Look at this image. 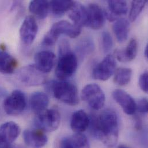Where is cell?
Instances as JSON below:
<instances>
[{
  "mask_svg": "<svg viewBox=\"0 0 148 148\" xmlns=\"http://www.w3.org/2000/svg\"><path fill=\"white\" fill-rule=\"evenodd\" d=\"M50 9L52 13L58 16L63 15L66 12L69 11L74 4L73 1L54 0L49 2Z\"/></svg>",
  "mask_w": 148,
  "mask_h": 148,
  "instance_id": "cell-24",
  "label": "cell"
},
{
  "mask_svg": "<svg viewBox=\"0 0 148 148\" xmlns=\"http://www.w3.org/2000/svg\"><path fill=\"white\" fill-rule=\"evenodd\" d=\"M138 84L141 89L145 93L148 91V73L147 71L144 72L141 74L139 78Z\"/></svg>",
  "mask_w": 148,
  "mask_h": 148,
  "instance_id": "cell-30",
  "label": "cell"
},
{
  "mask_svg": "<svg viewBox=\"0 0 148 148\" xmlns=\"http://www.w3.org/2000/svg\"><path fill=\"white\" fill-rule=\"evenodd\" d=\"M77 66V57L71 50L69 42L62 40L60 43L59 60L55 71L56 77L61 81H66L75 73Z\"/></svg>",
  "mask_w": 148,
  "mask_h": 148,
  "instance_id": "cell-2",
  "label": "cell"
},
{
  "mask_svg": "<svg viewBox=\"0 0 148 148\" xmlns=\"http://www.w3.org/2000/svg\"><path fill=\"white\" fill-rule=\"evenodd\" d=\"M47 89L57 100L69 106H75L79 103L76 86L66 81H51L46 83Z\"/></svg>",
  "mask_w": 148,
  "mask_h": 148,
  "instance_id": "cell-3",
  "label": "cell"
},
{
  "mask_svg": "<svg viewBox=\"0 0 148 148\" xmlns=\"http://www.w3.org/2000/svg\"><path fill=\"white\" fill-rule=\"evenodd\" d=\"M38 31V25L34 16H28L24 20L20 29V37L25 46L31 45Z\"/></svg>",
  "mask_w": 148,
  "mask_h": 148,
  "instance_id": "cell-10",
  "label": "cell"
},
{
  "mask_svg": "<svg viewBox=\"0 0 148 148\" xmlns=\"http://www.w3.org/2000/svg\"><path fill=\"white\" fill-rule=\"evenodd\" d=\"M13 148H25L22 146H20V145H18V146H15V147H13Z\"/></svg>",
  "mask_w": 148,
  "mask_h": 148,
  "instance_id": "cell-37",
  "label": "cell"
},
{
  "mask_svg": "<svg viewBox=\"0 0 148 148\" xmlns=\"http://www.w3.org/2000/svg\"><path fill=\"white\" fill-rule=\"evenodd\" d=\"M89 118V127L92 135L107 147H115L119 137V121L116 112L107 109L98 116L93 115Z\"/></svg>",
  "mask_w": 148,
  "mask_h": 148,
  "instance_id": "cell-1",
  "label": "cell"
},
{
  "mask_svg": "<svg viewBox=\"0 0 148 148\" xmlns=\"http://www.w3.org/2000/svg\"><path fill=\"white\" fill-rule=\"evenodd\" d=\"M138 51V43L136 39H132L125 49H117L115 51L116 59L122 62H130L135 59Z\"/></svg>",
  "mask_w": 148,
  "mask_h": 148,
  "instance_id": "cell-19",
  "label": "cell"
},
{
  "mask_svg": "<svg viewBox=\"0 0 148 148\" xmlns=\"http://www.w3.org/2000/svg\"><path fill=\"white\" fill-rule=\"evenodd\" d=\"M135 121H136L135 128L137 130H141L142 129V127H143V122H142L141 119L138 116H136L135 117Z\"/></svg>",
  "mask_w": 148,
  "mask_h": 148,
  "instance_id": "cell-33",
  "label": "cell"
},
{
  "mask_svg": "<svg viewBox=\"0 0 148 148\" xmlns=\"http://www.w3.org/2000/svg\"><path fill=\"white\" fill-rule=\"evenodd\" d=\"M21 132L20 126L14 122H8L0 126V142L12 144Z\"/></svg>",
  "mask_w": 148,
  "mask_h": 148,
  "instance_id": "cell-16",
  "label": "cell"
},
{
  "mask_svg": "<svg viewBox=\"0 0 148 148\" xmlns=\"http://www.w3.org/2000/svg\"><path fill=\"white\" fill-rule=\"evenodd\" d=\"M81 31L82 28L75 26L68 21H59L52 25L45 36L42 44L45 46H52L61 35H66L71 38H75L81 34Z\"/></svg>",
  "mask_w": 148,
  "mask_h": 148,
  "instance_id": "cell-4",
  "label": "cell"
},
{
  "mask_svg": "<svg viewBox=\"0 0 148 148\" xmlns=\"http://www.w3.org/2000/svg\"><path fill=\"white\" fill-rule=\"evenodd\" d=\"M107 3L108 7L104 13L105 18L111 22L116 21L127 12L128 5L125 1H108Z\"/></svg>",
  "mask_w": 148,
  "mask_h": 148,
  "instance_id": "cell-15",
  "label": "cell"
},
{
  "mask_svg": "<svg viewBox=\"0 0 148 148\" xmlns=\"http://www.w3.org/2000/svg\"><path fill=\"white\" fill-rule=\"evenodd\" d=\"M118 148H130L129 147L126 146V145H121L120 146L118 147Z\"/></svg>",
  "mask_w": 148,
  "mask_h": 148,
  "instance_id": "cell-36",
  "label": "cell"
},
{
  "mask_svg": "<svg viewBox=\"0 0 148 148\" xmlns=\"http://www.w3.org/2000/svg\"><path fill=\"white\" fill-rule=\"evenodd\" d=\"M26 107V98L24 93L20 90H15L8 96L3 102V110L9 115H18Z\"/></svg>",
  "mask_w": 148,
  "mask_h": 148,
  "instance_id": "cell-8",
  "label": "cell"
},
{
  "mask_svg": "<svg viewBox=\"0 0 148 148\" xmlns=\"http://www.w3.org/2000/svg\"><path fill=\"white\" fill-rule=\"evenodd\" d=\"M101 44L102 50L104 53H107L111 51L113 46V40L109 32L105 31L102 33Z\"/></svg>",
  "mask_w": 148,
  "mask_h": 148,
  "instance_id": "cell-28",
  "label": "cell"
},
{
  "mask_svg": "<svg viewBox=\"0 0 148 148\" xmlns=\"http://www.w3.org/2000/svg\"><path fill=\"white\" fill-rule=\"evenodd\" d=\"M29 12L38 18L43 20L47 17L50 9V3L45 0L32 1L29 5Z\"/></svg>",
  "mask_w": 148,
  "mask_h": 148,
  "instance_id": "cell-23",
  "label": "cell"
},
{
  "mask_svg": "<svg viewBox=\"0 0 148 148\" xmlns=\"http://www.w3.org/2000/svg\"><path fill=\"white\" fill-rule=\"evenodd\" d=\"M69 17L73 21V25L82 28L85 26L87 23V9L82 3L75 2L72 8L69 10Z\"/></svg>",
  "mask_w": 148,
  "mask_h": 148,
  "instance_id": "cell-17",
  "label": "cell"
},
{
  "mask_svg": "<svg viewBox=\"0 0 148 148\" xmlns=\"http://www.w3.org/2000/svg\"><path fill=\"white\" fill-rule=\"evenodd\" d=\"M88 18L86 27L92 29L101 28L105 23V16L101 8L96 3H90L86 7Z\"/></svg>",
  "mask_w": 148,
  "mask_h": 148,
  "instance_id": "cell-11",
  "label": "cell"
},
{
  "mask_svg": "<svg viewBox=\"0 0 148 148\" xmlns=\"http://www.w3.org/2000/svg\"><path fill=\"white\" fill-rule=\"evenodd\" d=\"M23 137L25 144L31 148H42L48 141L45 132L39 129L25 130Z\"/></svg>",
  "mask_w": 148,
  "mask_h": 148,
  "instance_id": "cell-14",
  "label": "cell"
},
{
  "mask_svg": "<svg viewBox=\"0 0 148 148\" xmlns=\"http://www.w3.org/2000/svg\"><path fill=\"white\" fill-rule=\"evenodd\" d=\"M114 100L121 107L127 115H132L136 112V102L126 92L122 89H115L112 92Z\"/></svg>",
  "mask_w": 148,
  "mask_h": 148,
  "instance_id": "cell-13",
  "label": "cell"
},
{
  "mask_svg": "<svg viewBox=\"0 0 148 148\" xmlns=\"http://www.w3.org/2000/svg\"><path fill=\"white\" fill-rule=\"evenodd\" d=\"M49 104L48 96L42 92L33 93L30 98V105L32 110L36 114L46 110Z\"/></svg>",
  "mask_w": 148,
  "mask_h": 148,
  "instance_id": "cell-20",
  "label": "cell"
},
{
  "mask_svg": "<svg viewBox=\"0 0 148 148\" xmlns=\"http://www.w3.org/2000/svg\"><path fill=\"white\" fill-rule=\"evenodd\" d=\"M18 66L17 60L5 50H0V73H13Z\"/></svg>",
  "mask_w": 148,
  "mask_h": 148,
  "instance_id": "cell-21",
  "label": "cell"
},
{
  "mask_svg": "<svg viewBox=\"0 0 148 148\" xmlns=\"http://www.w3.org/2000/svg\"><path fill=\"white\" fill-rule=\"evenodd\" d=\"M93 49L94 45L93 42L90 39H86L83 40L78 47V51L81 56L86 55L91 53Z\"/></svg>",
  "mask_w": 148,
  "mask_h": 148,
  "instance_id": "cell-29",
  "label": "cell"
},
{
  "mask_svg": "<svg viewBox=\"0 0 148 148\" xmlns=\"http://www.w3.org/2000/svg\"><path fill=\"white\" fill-rule=\"evenodd\" d=\"M75 148H90L87 137L82 133H75L71 137Z\"/></svg>",
  "mask_w": 148,
  "mask_h": 148,
  "instance_id": "cell-27",
  "label": "cell"
},
{
  "mask_svg": "<svg viewBox=\"0 0 148 148\" xmlns=\"http://www.w3.org/2000/svg\"><path fill=\"white\" fill-rule=\"evenodd\" d=\"M116 61L114 56H107L93 68L92 75L95 79L106 81L116 71Z\"/></svg>",
  "mask_w": 148,
  "mask_h": 148,
  "instance_id": "cell-9",
  "label": "cell"
},
{
  "mask_svg": "<svg viewBox=\"0 0 148 148\" xmlns=\"http://www.w3.org/2000/svg\"><path fill=\"white\" fill-rule=\"evenodd\" d=\"M112 29L117 41L123 43L128 38L130 29L129 21L126 18H119L113 24Z\"/></svg>",
  "mask_w": 148,
  "mask_h": 148,
  "instance_id": "cell-22",
  "label": "cell"
},
{
  "mask_svg": "<svg viewBox=\"0 0 148 148\" xmlns=\"http://www.w3.org/2000/svg\"><path fill=\"white\" fill-rule=\"evenodd\" d=\"M136 111L143 114L148 112V101L147 98H141L136 103Z\"/></svg>",
  "mask_w": 148,
  "mask_h": 148,
  "instance_id": "cell-31",
  "label": "cell"
},
{
  "mask_svg": "<svg viewBox=\"0 0 148 148\" xmlns=\"http://www.w3.org/2000/svg\"><path fill=\"white\" fill-rule=\"evenodd\" d=\"M90 118L82 110L75 111L72 114L71 121V127L75 133H82L88 127Z\"/></svg>",
  "mask_w": 148,
  "mask_h": 148,
  "instance_id": "cell-18",
  "label": "cell"
},
{
  "mask_svg": "<svg viewBox=\"0 0 148 148\" xmlns=\"http://www.w3.org/2000/svg\"><path fill=\"white\" fill-rule=\"evenodd\" d=\"M17 79L27 86H37L46 83V77L34 65H29L21 68L17 73Z\"/></svg>",
  "mask_w": 148,
  "mask_h": 148,
  "instance_id": "cell-7",
  "label": "cell"
},
{
  "mask_svg": "<svg viewBox=\"0 0 148 148\" xmlns=\"http://www.w3.org/2000/svg\"><path fill=\"white\" fill-rule=\"evenodd\" d=\"M56 57L50 51H40L34 57V65L43 73H47L51 71L56 64Z\"/></svg>",
  "mask_w": 148,
  "mask_h": 148,
  "instance_id": "cell-12",
  "label": "cell"
},
{
  "mask_svg": "<svg viewBox=\"0 0 148 148\" xmlns=\"http://www.w3.org/2000/svg\"><path fill=\"white\" fill-rule=\"evenodd\" d=\"M81 97L95 110H100L105 104L104 92L100 86L96 84L86 85L82 90Z\"/></svg>",
  "mask_w": 148,
  "mask_h": 148,
  "instance_id": "cell-6",
  "label": "cell"
},
{
  "mask_svg": "<svg viewBox=\"0 0 148 148\" xmlns=\"http://www.w3.org/2000/svg\"><path fill=\"white\" fill-rule=\"evenodd\" d=\"M114 81L119 86H125L131 81L132 70L130 68H120L115 72Z\"/></svg>",
  "mask_w": 148,
  "mask_h": 148,
  "instance_id": "cell-25",
  "label": "cell"
},
{
  "mask_svg": "<svg viewBox=\"0 0 148 148\" xmlns=\"http://www.w3.org/2000/svg\"><path fill=\"white\" fill-rule=\"evenodd\" d=\"M144 56L146 60L148 61V44H147L145 46V49L144 50Z\"/></svg>",
  "mask_w": 148,
  "mask_h": 148,
  "instance_id": "cell-35",
  "label": "cell"
},
{
  "mask_svg": "<svg viewBox=\"0 0 148 148\" xmlns=\"http://www.w3.org/2000/svg\"><path fill=\"white\" fill-rule=\"evenodd\" d=\"M147 1H133L129 13V20L131 22H134L140 14L144 9Z\"/></svg>",
  "mask_w": 148,
  "mask_h": 148,
  "instance_id": "cell-26",
  "label": "cell"
},
{
  "mask_svg": "<svg viewBox=\"0 0 148 148\" xmlns=\"http://www.w3.org/2000/svg\"><path fill=\"white\" fill-rule=\"evenodd\" d=\"M0 148H13V146L10 144L0 142Z\"/></svg>",
  "mask_w": 148,
  "mask_h": 148,
  "instance_id": "cell-34",
  "label": "cell"
},
{
  "mask_svg": "<svg viewBox=\"0 0 148 148\" xmlns=\"http://www.w3.org/2000/svg\"><path fill=\"white\" fill-rule=\"evenodd\" d=\"M61 115L56 109H46L36 114L35 124L37 127L45 132H53L59 127Z\"/></svg>",
  "mask_w": 148,
  "mask_h": 148,
  "instance_id": "cell-5",
  "label": "cell"
},
{
  "mask_svg": "<svg viewBox=\"0 0 148 148\" xmlns=\"http://www.w3.org/2000/svg\"><path fill=\"white\" fill-rule=\"evenodd\" d=\"M59 148H75L71 137L63 138L60 143Z\"/></svg>",
  "mask_w": 148,
  "mask_h": 148,
  "instance_id": "cell-32",
  "label": "cell"
}]
</instances>
